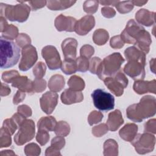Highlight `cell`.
<instances>
[{"label":"cell","instance_id":"obj_1","mask_svg":"<svg viewBox=\"0 0 156 156\" xmlns=\"http://www.w3.org/2000/svg\"><path fill=\"white\" fill-rule=\"evenodd\" d=\"M123 42L133 44L145 54L149 52L150 45L152 43L149 33L134 20H130L120 35Z\"/></svg>","mask_w":156,"mask_h":156},{"label":"cell","instance_id":"obj_2","mask_svg":"<svg viewBox=\"0 0 156 156\" xmlns=\"http://www.w3.org/2000/svg\"><path fill=\"white\" fill-rule=\"evenodd\" d=\"M156 112V101L154 96L149 95L143 96L139 103L129 106L126 115L130 120L140 122L144 119L153 116Z\"/></svg>","mask_w":156,"mask_h":156},{"label":"cell","instance_id":"obj_3","mask_svg":"<svg viewBox=\"0 0 156 156\" xmlns=\"http://www.w3.org/2000/svg\"><path fill=\"white\" fill-rule=\"evenodd\" d=\"M20 49L14 42L0 38L1 68H8L15 65L19 60Z\"/></svg>","mask_w":156,"mask_h":156},{"label":"cell","instance_id":"obj_4","mask_svg":"<svg viewBox=\"0 0 156 156\" xmlns=\"http://www.w3.org/2000/svg\"><path fill=\"white\" fill-rule=\"evenodd\" d=\"M19 2L20 4L15 5L1 3V16H3L11 21L19 23L26 21L29 16L30 7L24 1H19Z\"/></svg>","mask_w":156,"mask_h":156},{"label":"cell","instance_id":"obj_5","mask_svg":"<svg viewBox=\"0 0 156 156\" xmlns=\"http://www.w3.org/2000/svg\"><path fill=\"white\" fill-rule=\"evenodd\" d=\"M124 61L119 52H114L102 60L96 75L101 80H104L106 77H111L118 73Z\"/></svg>","mask_w":156,"mask_h":156},{"label":"cell","instance_id":"obj_6","mask_svg":"<svg viewBox=\"0 0 156 156\" xmlns=\"http://www.w3.org/2000/svg\"><path fill=\"white\" fill-rule=\"evenodd\" d=\"M130 142L139 154H145L154 150L155 137L151 133L146 132L138 133Z\"/></svg>","mask_w":156,"mask_h":156},{"label":"cell","instance_id":"obj_7","mask_svg":"<svg viewBox=\"0 0 156 156\" xmlns=\"http://www.w3.org/2000/svg\"><path fill=\"white\" fill-rule=\"evenodd\" d=\"M104 82L112 93L116 96H121L124 89L127 87L129 81L123 72L119 70L113 76L104 79Z\"/></svg>","mask_w":156,"mask_h":156},{"label":"cell","instance_id":"obj_8","mask_svg":"<svg viewBox=\"0 0 156 156\" xmlns=\"http://www.w3.org/2000/svg\"><path fill=\"white\" fill-rule=\"evenodd\" d=\"M94 107L101 111H108L114 108L115 98L112 94L104 90L98 88L91 93Z\"/></svg>","mask_w":156,"mask_h":156},{"label":"cell","instance_id":"obj_9","mask_svg":"<svg viewBox=\"0 0 156 156\" xmlns=\"http://www.w3.org/2000/svg\"><path fill=\"white\" fill-rule=\"evenodd\" d=\"M35 123L32 119H26L19 127L18 132L14 136L15 143L21 146L32 140L35 135Z\"/></svg>","mask_w":156,"mask_h":156},{"label":"cell","instance_id":"obj_10","mask_svg":"<svg viewBox=\"0 0 156 156\" xmlns=\"http://www.w3.org/2000/svg\"><path fill=\"white\" fill-rule=\"evenodd\" d=\"M146 62L131 59L124 67V72L135 80H143L145 77Z\"/></svg>","mask_w":156,"mask_h":156},{"label":"cell","instance_id":"obj_11","mask_svg":"<svg viewBox=\"0 0 156 156\" xmlns=\"http://www.w3.org/2000/svg\"><path fill=\"white\" fill-rule=\"evenodd\" d=\"M22 57L19 63V69L22 71H26L32 68L38 59L36 48L29 44L23 48Z\"/></svg>","mask_w":156,"mask_h":156},{"label":"cell","instance_id":"obj_12","mask_svg":"<svg viewBox=\"0 0 156 156\" xmlns=\"http://www.w3.org/2000/svg\"><path fill=\"white\" fill-rule=\"evenodd\" d=\"M41 55L50 69L55 70L61 67L62 62L55 46L52 45L44 46L41 50Z\"/></svg>","mask_w":156,"mask_h":156},{"label":"cell","instance_id":"obj_13","mask_svg":"<svg viewBox=\"0 0 156 156\" xmlns=\"http://www.w3.org/2000/svg\"><path fill=\"white\" fill-rule=\"evenodd\" d=\"M58 95L53 91H47L40 99L41 110L47 115L51 114L54 110L58 102Z\"/></svg>","mask_w":156,"mask_h":156},{"label":"cell","instance_id":"obj_14","mask_svg":"<svg viewBox=\"0 0 156 156\" xmlns=\"http://www.w3.org/2000/svg\"><path fill=\"white\" fill-rule=\"evenodd\" d=\"M76 22L77 20L76 18L60 14L56 17L54 21V25L57 30L59 32H74L75 30Z\"/></svg>","mask_w":156,"mask_h":156},{"label":"cell","instance_id":"obj_15","mask_svg":"<svg viewBox=\"0 0 156 156\" xmlns=\"http://www.w3.org/2000/svg\"><path fill=\"white\" fill-rule=\"evenodd\" d=\"M95 26V19L93 15H87L77 21L75 32L79 35H87Z\"/></svg>","mask_w":156,"mask_h":156},{"label":"cell","instance_id":"obj_16","mask_svg":"<svg viewBox=\"0 0 156 156\" xmlns=\"http://www.w3.org/2000/svg\"><path fill=\"white\" fill-rule=\"evenodd\" d=\"M77 44V41L73 38H67L62 41V49L65 59L75 60Z\"/></svg>","mask_w":156,"mask_h":156},{"label":"cell","instance_id":"obj_17","mask_svg":"<svg viewBox=\"0 0 156 156\" xmlns=\"http://www.w3.org/2000/svg\"><path fill=\"white\" fill-rule=\"evenodd\" d=\"M11 84L12 87L25 93L31 94L34 93L33 81L29 79L27 76L20 75L13 79Z\"/></svg>","mask_w":156,"mask_h":156},{"label":"cell","instance_id":"obj_18","mask_svg":"<svg viewBox=\"0 0 156 156\" xmlns=\"http://www.w3.org/2000/svg\"><path fill=\"white\" fill-rule=\"evenodd\" d=\"M155 83L156 82L155 79L151 81H144L143 80H135L133 83V88L138 94H143L148 92L155 94Z\"/></svg>","mask_w":156,"mask_h":156},{"label":"cell","instance_id":"obj_19","mask_svg":"<svg viewBox=\"0 0 156 156\" xmlns=\"http://www.w3.org/2000/svg\"><path fill=\"white\" fill-rule=\"evenodd\" d=\"M83 99V95L81 91H77L71 88L66 89L61 94V101L63 104L70 105L80 102Z\"/></svg>","mask_w":156,"mask_h":156},{"label":"cell","instance_id":"obj_20","mask_svg":"<svg viewBox=\"0 0 156 156\" xmlns=\"http://www.w3.org/2000/svg\"><path fill=\"white\" fill-rule=\"evenodd\" d=\"M155 13L154 12L141 9L135 14V19L138 23L145 26H151L155 23Z\"/></svg>","mask_w":156,"mask_h":156},{"label":"cell","instance_id":"obj_21","mask_svg":"<svg viewBox=\"0 0 156 156\" xmlns=\"http://www.w3.org/2000/svg\"><path fill=\"white\" fill-rule=\"evenodd\" d=\"M123 123L124 119L120 110H115L108 114L106 124L110 131H116Z\"/></svg>","mask_w":156,"mask_h":156},{"label":"cell","instance_id":"obj_22","mask_svg":"<svg viewBox=\"0 0 156 156\" xmlns=\"http://www.w3.org/2000/svg\"><path fill=\"white\" fill-rule=\"evenodd\" d=\"M137 131L138 126L135 124L127 123L120 129L119 135L122 140L130 142L136 135Z\"/></svg>","mask_w":156,"mask_h":156},{"label":"cell","instance_id":"obj_23","mask_svg":"<svg viewBox=\"0 0 156 156\" xmlns=\"http://www.w3.org/2000/svg\"><path fill=\"white\" fill-rule=\"evenodd\" d=\"M65 86V79L60 74L52 76L48 82V87L51 91L58 92L62 90Z\"/></svg>","mask_w":156,"mask_h":156},{"label":"cell","instance_id":"obj_24","mask_svg":"<svg viewBox=\"0 0 156 156\" xmlns=\"http://www.w3.org/2000/svg\"><path fill=\"white\" fill-rule=\"evenodd\" d=\"M57 124L56 119L53 116H44L41 118L37 123L38 129H43L47 131H54Z\"/></svg>","mask_w":156,"mask_h":156},{"label":"cell","instance_id":"obj_25","mask_svg":"<svg viewBox=\"0 0 156 156\" xmlns=\"http://www.w3.org/2000/svg\"><path fill=\"white\" fill-rule=\"evenodd\" d=\"M124 56L127 60L136 59L146 62V54L135 46L129 47L124 51Z\"/></svg>","mask_w":156,"mask_h":156},{"label":"cell","instance_id":"obj_26","mask_svg":"<svg viewBox=\"0 0 156 156\" xmlns=\"http://www.w3.org/2000/svg\"><path fill=\"white\" fill-rule=\"evenodd\" d=\"M76 1H48L47 7L51 10H62L71 7Z\"/></svg>","mask_w":156,"mask_h":156},{"label":"cell","instance_id":"obj_27","mask_svg":"<svg viewBox=\"0 0 156 156\" xmlns=\"http://www.w3.org/2000/svg\"><path fill=\"white\" fill-rule=\"evenodd\" d=\"M118 154V143L113 139L107 140L104 143V155L105 156H116Z\"/></svg>","mask_w":156,"mask_h":156},{"label":"cell","instance_id":"obj_28","mask_svg":"<svg viewBox=\"0 0 156 156\" xmlns=\"http://www.w3.org/2000/svg\"><path fill=\"white\" fill-rule=\"evenodd\" d=\"M109 38V34L107 30L103 29L96 30L93 35V42L99 46L103 45L106 43Z\"/></svg>","mask_w":156,"mask_h":156},{"label":"cell","instance_id":"obj_29","mask_svg":"<svg viewBox=\"0 0 156 156\" xmlns=\"http://www.w3.org/2000/svg\"><path fill=\"white\" fill-rule=\"evenodd\" d=\"M68 85L69 88L77 91H81L85 88V82L79 76L74 75L71 76L68 81Z\"/></svg>","mask_w":156,"mask_h":156},{"label":"cell","instance_id":"obj_30","mask_svg":"<svg viewBox=\"0 0 156 156\" xmlns=\"http://www.w3.org/2000/svg\"><path fill=\"white\" fill-rule=\"evenodd\" d=\"M62 71L67 75L72 74L75 73L77 69V65L75 60H66L65 59L60 67Z\"/></svg>","mask_w":156,"mask_h":156},{"label":"cell","instance_id":"obj_31","mask_svg":"<svg viewBox=\"0 0 156 156\" xmlns=\"http://www.w3.org/2000/svg\"><path fill=\"white\" fill-rule=\"evenodd\" d=\"M54 131L57 135L64 137L69 133L70 126L69 124L66 121H60L57 122Z\"/></svg>","mask_w":156,"mask_h":156},{"label":"cell","instance_id":"obj_32","mask_svg":"<svg viewBox=\"0 0 156 156\" xmlns=\"http://www.w3.org/2000/svg\"><path fill=\"white\" fill-rule=\"evenodd\" d=\"M18 35V27L13 24H9L6 29L2 33H1V37L8 40H13L16 38Z\"/></svg>","mask_w":156,"mask_h":156},{"label":"cell","instance_id":"obj_33","mask_svg":"<svg viewBox=\"0 0 156 156\" xmlns=\"http://www.w3.org/2000/svg\"><path fill=\"white\" fill-rule=\"evenodd\" d=\"M133 6L132 1H118L115 7L120 13L124 14L130 12L133 9Z\"/></svg>","mask_w":156,"mask_h":156},{"label":"cell","instance_id":"obj_34","mask_svg":"<svg viewBox=\"0 0 156 156\" xmlns=\"http://www.w3.org/2000/svg\"><path fill=\"white\" fill-rule=\"evenodd\" d=\"M11 144V135L2 127L0 130V147H9Z\"/></svg>","mask_w":156,"mask_h":156},{"label":"cell","instance_id":"obj_35","mask_svg":"<svg viewBox=\"0 0 156 156\" xmlns=\"http://www.w3.org/2000/svg\"><path fill=\"white\" fill-rule=\"evenodd\" d=\"M76 65H77V69L78 71L85 73L86 72L89 68V60L88 58L80 56L75 59Z\"/></svg>","mask_w":156,"mask_h":156},{"label":"cell","instance_id":"obj_36","mask_svg":"<svg viewBox=\"0 0 156 156\" xmlns=\"http://www.w3.org/2000/svg\"><path fill=\"white\" fill-rule=\"evenodd\" d=\"M24 153L27 156L38 155L41 153V149L37 144L31 143L25 146Z\"/></svg>","mask_w":156,"mask_h":156},{"label":"cell","instance_id":"obj_37","mask_svg":"<svg viewBox=\"0 0 156 156\" xmlns=\"http://www.w3.org/2000/svg\"><path fill=\"white\" fill-rule=\"evenodd\" d=\"M98 1H85L83 5L84 11L89 14H93L96 12L98 9Z\"/></svg>","mask_w":156,"mask_h":156},{"label":"cell","instance_id":"obj_38","mask_svg":"<svg viewBox=\"0 0 156 156\" xmlns=\"http://www.w3.org/2000/svg\"><path fill=\"white\" fill-rule=\"evenodd\" d=\"M46 66L42 62H38L33 68V74L35 78L41 79L45 75Z\"/></svg>","mask_w":156,"mask_h":156},{"label":"cell","instance_id":"obj_39","mask_svg":"<svg viewBox=\"0 0 156 156\" xmlns=\"http://www.w3.org/2000/svg\"><path fill=\"white\" fill-rule=\"evenodd\" d=\"M2 127L6 131H7L11 135H12L18 127L17 124L15 123V122L13 121V119L11 118L6 119L4 121Z\"/></svg>","mask_w":156,"mask_h":156},{"label":"cell","instance_id":"obj_40","mask_svg":"<svg viewBox=\"0 0 156 156\" xmlns=\"http://www.w3.org/2000/svg\"><path fill=\"white\" fill-rule=\"evenodd\" d=\"M49 140V135L48 131L43 129H38L36 135L37 141L41 145H45Z\"/></svg>","mask_w":156,"mask_h":156},{"label":"cell","instance_id":"obj_41","mask_svg":"<svg viewBox=\"0 0 156 156\" xmlns=\"http://www.w3.org/2000/svg\"><path fill=\"white\" fill-rule=\"evenodd\" d=\"M31 43V40L30 37L27 35L26 34L21 33L18 34L17 37L16 38V44L20 47L23 48L27 45L30 44Z\"/></svg>","mask_w":156,"mask_h":156},{"label":"cell","instance_id":"obj_42","mask_svg":"<svg viewBox=\"0 0 156 156\" xmlns=\"http://www.w3.org/2000/svg\"><path fill=\"white\" fill-rule=\"evenodd\" d=\"M102 118L103 115L101 112L94 110L89 114L88 117V122L90 126H92L101 122Z\"/></svg>","mask_w":156,"mask_h":156},{"label":"cell","instance_id":"obj_43","mask_svg":"<svg viewBox=\"0 0 156 156\" xmlns=\"http://www.w3.org/2000/svg\"><path fill=\"white\" fill-rule=\"evenodd\" d=\"M20 76L19 73L16 70H10L4 72L2 74V80L7 83H11L13 79Z\"/></svg>","mask_w":156,"mask_h":156},{"label":"cell","instance_id":"obj_44","mask_svg":"<svg viewBox=\"0 0 156 156\" xmlns=\"http://www.w3.org/2000/svg\"><path fill=\"white\" fill-rule=\"evenodd\" d=\"M34 86V92L35 93H41L46 88V82L43 79H37L35 78L33 81Z\"/></svg>","mask_w":156,"mask_h":156},{"label":"cell","instance_id":"obj_45","mask_svg":"<svg viewBox=\"0 0 156 156\" xmlns=\"http://www.w3.org/2000/svg\"><path fill=\"white\" fill-rule=\"evenodd\" d=\"M108 130V127L105 124H101L98 126H96L92 128V133L96 137H101Z\"/></svg>","mask_w":156,"mask_h":156},{"label":"cell","instance_id":"obj_46","mask_svg":"<svg viewBox=\"0 0 156 156\" xmlns=\"http://www.w3.org/2000/svg\"><path fill=\"white\" fill-rule=\"evenodd\" d=\"M101 62V59L97 57L90 58L89 60V71L92 74H96Z\"/></svg>","mask_w":156,"mask_h":156},{"label":"cell","instance_id":"obj_47","mask_svg":"<svg viewBox=\"0 0 156 156\" xmlns=\"http://www.w3.org/2000/svg\"><path fill=\"white\" fill-rule=\"evenodd\" d=\"M94 53V48L89 44H85L81 47L80 50V56L90 58Z\"/></svg>","mask_w":156,"mask_h":156},{"label":"cell","instance_id":"obj_48","mask_svg":"<svg viewBox=\"0 0 156 156\" xmlns=\"http://www.w3.org/2000/svg\"><path fill=\"white\" fill-rule=\"evenodd\" d=\"M65 144V140L63 136H55L51 140V146L55 147L58 150L62 149Z\"/></svg>","mask_w":156,"mask_h":156},{"label":"cell","instance_id":"obj_49","mask_svg":"<svg viewBox=\"0 0 156 156\" xmlns=\"http://www.w3.org/2000/svg\"><path fill=\"white\" fill-rule=\"evenodd\" d=\"M110 45L113 49H120L124 45V43L121 38L120 35H116L110 39Z\"/></svg>","mask_w":156,"mask_h":156},{"label":"cell","instance_id":"obj_50","mask_svg":"<svg viewBox=\"0 0 156 156\" xmlns=\"http://www.w3.org/2000/svg\"><path fill=\"white\" fill-rule=\"evenodd\" d=\"M26 2H27L30 5L32 10L34 11L46 5L47 1H26Z\"/></svg>","mask_w":156,"mask_h":156},{"label":"cell","instance_id":"obj_51","mask_svg":"<svg viewBox=\"0 0 156 156\" xmlns=\"http://www.w3.org/2000/svg\"><path fill=\"white\" fill-rule=\"evenodd\" d=\"M17 112L19 113L24 116L26 118L30 117L32 113V110L30 108V107H29L27 105H24V104L18 106V108H17Z\"/></svg>","mask_w":156,"mask_h":156},{"label":"cell","instance_id":"obj_52","mask_svg":"<svg viewBox=\"0 0 156 156\" xmlns=\"http://www.w3.org/2000/svg\"><path fill=\"white\" fill-rule=\"evenodd\" d=\"M102 15L107 18H111L115 16L116 11L112 8L110 7H104L101 9Z\"/></svg>","mask_w":156,"mask_h":156},{"label":"cell","instance_id":"obj_53","mask_svg":"<svg viewBox=\"0 0 156 156\" xmlns=\"http://www.w3.org/2000/svg\"><path fill=\"white\" fill-rule=\"evenodd\" d=\"M144 132L155 133V119L149 120L144 124Z\"/></svg>","mask_w":156,"mask_h":156},{"label":"cell","instance_id":"obj_54","mask_svg":"<svg viewBox=\"0 0 156 156\" xmlns=\"http://www.w3.org/2000/svg\"><path fill=\"white\" fill-rule=\"evenodd\" d=\"M26 96V93L24 91H22L21 90H18L15 94L13 99V103L15 105L18 104L20 102H22Z\"/></svg>","mask_w":156,"mask_h":156},{"label":"cell","instance_id":"obj_55","mask_svg":"<svg viewBox=\"0 0 156 156\" xmlns=\"http://www.w3.org/2000/svg\"><path fill=\"white\" fill-rule=\"evenodd\" d=\"M12 118L13 119V121H14L15 122V123L17 124V126H18V127H19L21 125V124L26 119V118L24 116H23V115L19 113L18 112L15 113V114L12 116Z\"/></svg>","mask_w":156,"mask_h":156},{"label":"cell","instance_id":"obj_56","mask_svg":"<svg viewBox=\"0 0 156 156\" xmlns=\"http://www.w3.org/2000/svg\"><path fill=\"white\" fill-rule=\"evenodd\" d=\"M10 88L9 87L5 84L4 83L1 82V90H0V94L1 96H8L10 93Z\"/></svg>","mask_w":156,"mask_h":156},{"label":"cell","instance_id":"obj_57","mask_svg":"<svg viewBox=\"0 0 156 156\" xmlns=\"http://www.w3.org/2000/svg\"><path fill=\"white\" fill-rule=\"evenodd\" d=\"M45 155H61V154L60 152V150H58L51 146L46 149Z\"/></svg>","mask_w":156,"mask_h":156},{"label":"cell","instance_id":"obj_58","mask_svg":"<svg viewBox=\"0 0 156 156\" xmlns=\"http://www.w3.org/2000/svg\"><path fill=\"white\" fill-rule=\"evenodd\" d=\"M9 24L6 21V18H5L3 16L0 17V31L1 33H2L6 28L8 27Z\"/></svg>","mask_w":156,"mask_h":156},{"label":"cell","instance_id":"obj_59","mask_svg":"<svg viewBox=\"0 0 156 156\" xmlns=\"http://www.w3.org/2000/svg\"><path fill=\"white\" fill-rule=\"evenodd\" d=\"M118 1H99V3L104 5H112L115 7Z\"/></svg>","mask_w":156,"mask_h":156},{"label":"cell","instance_id":"obj_60","mask_svg":"<svg viewBox=\"0 0 156 156\" xmlns=\"http://www.w3.org/2000/svg\"><path fill=\"white\" fill-rule=\"evenodd\" d=\"M15 154L13 152L12 150H5V151H1L0 153L1 156L4 155H14Z\"/></svg>","mask_w":156,"mask_h":156},{"label":"cell","instance_id":"obj_61","mask_svg":"<svg viewBox=\"0 0 156 156\" xmlns=\"http://www.w3.org/2000/svg\"><path fill=\"white\" fill-rule=\"evenodd\" d=\"M132 2L133 5H137V6H142L147 2V1H138V0L132 1Z\"/></svg>","mask_w":156,"mask_h":156},{"label":"cell","instance_id":"obj_62","mask_svg":"<svg viewBox=\"0 0 156 156\" xmlns=\"http://www.w3.org/2000/svg\"><path fill=\"white\" fill-rule=\"evenodd\" d=\"M155 59L154 58H153L152 60H151L150 61V67H151V70H152V72L154 73L155 72H154V69H155V68H154V64H155Z\"/></svg>","mask_w":156,"mask_h":156}]
</instances>
